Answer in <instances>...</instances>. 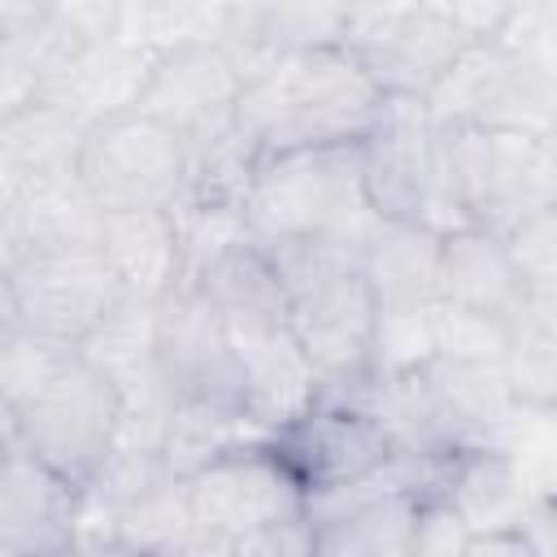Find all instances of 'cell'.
<instances>
[{
  "mask_svg": "<svg viewBox=\"0 0 557 557\" xmlns=\"http://www.w3.org/2000/svg\"><path fill=\"white\" fill-rule=\"evenodd\" d=\"M218 313L222 335L231 344L239 370L244 413L270 435L287 418H296L318 392L322 379L305 357L300 339L292 335L283 287L257 244V235L226 244L209 261L183 274Z\"/></svg>",
  "mask_w": 557,
  "mask_h": 557,
  "instance_id": "cell-1",
  "label": "cell"
},
{
  "mask_svg": "<svg viewBox=\"0 0 557 557\" xmlns=\"http://www.w3.org/2000/svg\"><path fill=\"white\" fill-rule=\"evenodd\" d=\"M196 553L313 557L309 492L265 435L239 440L187 474Z\"/></svg>",
  "mask_w": 557,
  "mask_h": 557,
  "instance_id": "cell-2",
  "label": "cell"
},
{
  "mask_svg": "<svg viewBox=\"0 0 557 557\" xmlns=\"http://www.w3.org/2000/svg\"><path fill=\"white\" fill-rule=\"evenodd\" d=\"M383 91L344 44L278 52L265 70L244 78L235 100V126L257 157L309 144L361 139L374 122Z\"/></svg>",
  "mask_w": 557,
  "mask_h": 557,
  "instance_id": "cell-3",
  "label": "cell"
},
{
  "mask_svg": "<svg viewBox=\"0 0 557 557\" xmlns=\"http://www.w3.org/2000/svg\"><path fill=\"white\" fill-rule=\"evenodd\" d=\"M257 244L283 287L292 335L300 339L318 379L326 387L366 379L379 305L361 274L357 244L322 235H287Z\"/></svg>",
  "mask_w": 557,
  "mask_h": 557,
  "instance_id": "cell-4",
  "label": "cell"
},
{
  "mask_svg": "<svg viewBox=\"0 0 557 557\" xmlns=\"http://www.w3.org/2000/svg\"><path fill=\"white\" fill-rule=\"evenodd\" d=\"M374 209L361 183L357 139L283 148L252 165L244 191V222L257 239L322 235L361 244L374 226Z\"/></svg>",
  "mask_w": 557,
  "mask_h": 557,
  "instance_id": "cell-5",
  "label": "cell"
},
{
  "mask_svg": "<svg viewBox=\"0 0 557 557\" xmlns=\"http://www.w3.org/2000/svg\"><path fill=\"white\" fill-rule=\"evenodd\" d=\"M357 157L379 218H409L440 235L470 226L448 183L444 126L418 96H383L374 122L357 139Z\"/></svg>",
  "mask_w": 557,
  "mask_h": 557,
  "instance_id": "cell-6",
  "label": "cell"
},
{
  "mask_svg": "<svg viewBox=\"0 0 557 557\" xmlns=\"http://www.w3.org/2000/svg\"><path fill=\"white\" fill-rule=\"evenodd\" d=\"M22 444L57 466L70 483H87L117 444L122 396L117 387L83 357L78 344H65L17 396Z\"/></svg>",
  "mask_w": 557,
  "mask_h": 557,
  "instance_id": "cell-7",
  "label": "cell"
},
{
  "mask_svg": "<svg viewBox=\"0 0 557 557\" xmlns=\"http://www.w3.org/2000/svg\"><path fill=\"white\" fill-rule=\"evenodd\" d=\"M444 161L470 226L505 235L513 222L557 205L553 135L509 126H444Z\"/></svg>",
  "mask_w": 557,
  "mask_h": 557,
  "instance_id": "cell-8",
  "label": "cell"
},
{
  "mask_svg": "<svg viewBox=\"0 0 557 557\" xmlns=\"http://www.w3.org/2000/svg\"><path fill=\"white\" fill-rule=\"evenodd\" d=\"M9 296L17 326L48 339L83 344L122 305L126 292L96 239H39L13 248Z\"/></svg>",
  "mask_w": 557,
  "mask_h": 557,
  "instance_id": "cell-9",
  "label": "cell"
},
{
  "mask_svg": "<svg viewBox=\"0 0 557 557\" xmlns=\"http://www.w3.org/2000/svg\"><path fill=\"white\" fill-rule=\"evenodd\" d=\"M440 126H509L557 135V74H544L496 39H470L422 96Z\"/></svg>",
  "mask_w": 557,
  "mask_h": 557,
  "instance_id": "cell-10",
  "label": "cell"
},
{
  "mask_svg": "<svg viewBox=\"0 0 557 557\" xmlns=\"http://www.w3.org/2000/svg\"><path fill=\"white\" fill-rule=\"evenodd\" d=\"M78 183L100 209H170L187 183V144L144 109H122L83 131Z\"/></svg>",
  "mask_w": 557,
  "mask_h": 557,
  "instance_id": "cell-11",
  "label": "cell"
},
{
  "mask_svg": "<svg viewBox=\"0 0 557 557\" xmlns=\"http://www.w3.org/2000/svg\"><path fill=\"white\" fill-rule=\"evenodd\" d=\"M265 440L309 496L348 487L392 457L379 418L348 387H322L296 418L274 426Z\"/></svg>",
  "mask_w": 557,
  "mask_h": 557,
  "instance_id": "cell-12",
  "label": "cell"
},
{
  "mask_svg": "<svg viewBox=\"0 0 557 557\" xmlns=\"http://www.w3.org/2000/svg\"><path fill=\"white\" fill-rule=\"evenodd\" d=\"M152 352H157V379H161L165 405L248 418L244 396H239V370H235L231 344L222 335V322H218L213 305L191 283H178L170 296L157 300Z\"/></svg>",
  "mask_w": 557,
  "mask_h": 557,
  "instance_id": "cell-13",
  "label": "cell"
},
{
  "mask_svg": "<svg viewBox=\"0 0 557 557\" xmlns=\"http://www.w3.org/2000/svg\"><path fill=\"white\" fill-rule=\"evenodd\" d=\"M244 74L226 44H183L152 57L135 109L165 122L183 144H200L235 122Z\"/></svg>",
  "mask_w": 557,
  "mask_h": 557,
  "instance_id": "cell-14",
  "label": "cell"
},
{
  "mask_svg": "<svg viewBox=\"0 0 557 557\" xmlns=\"http://www.w3.org/2000/svg\"><path fill=\"white\" fill-rule=\"evenodd\" d=\"M78 483L22 440L0 453V553H70Z\"/></svg>",
  "mask_w": 557,
  "mask_h": 557,
  "instance_id": "cell-15",
  "label": "cell"
},
{
  "mask_svg": "<svg viewBox=\"0 0 557 557\" xmlns=\"http://www.w3.org/2000/svg\"><path fill=\"white\" fill-rule=\"evenodd\" d=\"M461 44L470 39L431 4H413L400 17L344 39V48L361 61V70L383 96H418V100L435 87V78L448 70Z\"/></svg>",
  "mask_w": 557,
  "mask_h": 557,
  "instance_id": "cell-16",
  "label": "cell"
},
{
  "mask_svg": "<svg viewBox=\"0 0 557 557\" xmlns=\"http://www.w3.org/2000/svg\"><path fill=\"white\" fill-rule=\"evenodd\" d=\"M113 278L135 300H161L183 283V239L174 209H104L96 226Z\"/></svg>",
  "mask_w": 557,
  "mask_h": 557,
  "instance_id": "cell-17",
  "label": "cell"
},
{
  "mask_svg": "<svg viewBox=\"0 0 557 557\" xmlns=\"http://www.w3.org/2000/svg\"><path fill=\"white\" fill-rule=\"evenodd\" d=\"M379 309H426L440 300V231L409 218H374L357 244Z\"/></svg>",
  "mask_w": 557,
  "mask_h": 557,
  "instance_id": "cell-18",
  "label": "cell"
},
{
  "mask_svg": "<svg viewBox=\"0 0 557 557\" xmlns=\"http://www.w3.org/2000/svg\"><path fill=\"white\" fill-rule=\"evenodd\" d=\"M422 374L431 383V396L440 405L453 448H487V444L496 448L500 444L505 422L518 405L505 383L500 361L431 357V361H422Z\"/></svg>",
  "mask_w": 557,
  "mask_h": 557,
  "instance_id": "cell-19",
  "label": "cell"
},
{
  "mask_svg": "<svg viewBox=\"0 0 557 557\" xmlns=\"http://www.w3.org/2000/svg\"><path fill=\"white\" fill-rule=\"evenodd\" d=\"M152 52L126 44V39H104V44H87V48H70L61 52L52 78H48V96L61 109H70L78 122H100L109 113L135 109L139 87L148 78Z\"/></svg>",
  "mask_w": 557,
  "mask_h": 557,
  "instance_id": "cell-20",
  "label": "cell"
},
{
  "mask_svg": "<svg viewBox=\"0 0 557 557\" xmlns=\"http://www.w3.org/2000/svg\"><path fill=\"white\" fill-rule=\"evenodd\" d=\"M87 122H78L57 100H35L0 117V200L17 183L74 174Z\"/></svg>",
  "mask_w": 557,
  "mask_h": 557,
  "instance_id": "cell-21",
  "label": "cell"
},
{
  "mask_svg": "<svg viewBox=\"0 0 557 557\" xmlns=\"http://www.w3.org/2000/svg\"><path fill=\"white\" fill-rule=\"evenodd\" d=\"M518 296H522L518 270L496 231L457 226L440 235V300L483 313H509Z\"/></svg>",
  "mask_w": 557,
  "mask_h": 557,
  "instance_id": "cell-22",
  "label": "cell"
},
{
  "mask_svg": "<svg viewBox=\"0 0 557 557\" xmlns=\"http://www.w3.org/2000/svg\"><path fill=\"white\" fill-rule=\"evenodd\" d=\"M500 370L522 405H557V296H518L505 313Z\"/></svg>",
  "mask_w": 557,
  "mask_h": 557,
  "instance_id": "cell-23",
  "label": "cell"
},
{
  "mask_svg": "<svg viewBox=\"0 0 557 557\" xmlns=\"http://www.w3.org/2000/svg\"><path fill=\"white\" fill-rule=\"evenodd\" d=\"M231 0H126L117 39L165 52L183 44H222L231 30Z\"/></svg>",
  "mask_w": 557,
  "mask_h": 557,
  "instance_id": "cell-24",
  "label": "cell"
},
{
  "mask_svg": "<svg viewBox=\"0 0 557 557\" xmlns=\"http://www.w3.org/2000/svg\"><path fill=\"white\" fill-rule=\"evenodd\" d=\"M61 52H70V44L52 35L48 22L26 35H0V117L48 96V78Z\"/></svg>",
  "mask_w": 557,
  "mask_h": 557,
  "instance_id": "cell-25",
  "label": "cell"
},
{
  "mask_svg": "<svg viewBox=\"0 0 557 557\" xmlns=\"http://www.w3.org/2000/svg\"><path fill=\"white\" fill-rule=\"evenodd\" d=\"M426 318H431V348H435V357L500 361L505 313H483V309H466V305H453V300H435L426 309Z\"/></svg>",
  "mask_w": 557,
  "mask_h": 557,
  "instance_id": "cell-26",
  "label": "cell"
},
{
  "mask_svg": "<svg viewBox=\"0 0 557 557\" xmlns=\"http://www.w3.org/2000/svg\"><path fill=\"white\" fill-rule=\"evenodd\" d=\"M509 261L527 296H557V205L513 222L505 235Z\"/></svg>",
  "mask_w": 557,
  "mask_h": 557,
  "instance_id": "cell-27",
  "label": "cell"
},
{
  "mask_svg": "<svg viewBox=\"0 0 557 557\" xmlns=\"http://www.w3.org/2000/svg\"><path fill=\"white\" fill-rule=\"evenodd\" d=\"M122 4L126 0H57L52 13H48V30L61 35L70 48L117 39Z\"/></svg>",
  "mask_w": 557,
  "mask_h": 557,
  "instance_id": "cell-28",
  "label": "cell"
},
{
  "mask_svg": "<svg viewBox=\"0 0 557 557\" xmlns=\"http://www.w3.org/2000/svg\"><path fill=\"white\" fill-rule=\"evenodd\" d=\"M466 535H470V527L457 518L453 505H444L440 496H435V500H422V509H418V531H413V557H418V553H431V557H461Z\"/></svg>",
  "mask_w": 557,
  "mask_h": 557,
  "instance_id": "cell-29",
  "label": "cell"
},
{
  "mask_svg": "<svg viewBox=\"0 0 557 557\" xmlns=\"http://www.w3.org/2000/svg\"><path fill=\"white\" fill-rule=\"evenodd\" d=\"M422 4L444 13L466 39H492L513 9V0H422Z\"/></svg>",
  "mask_w": 557,
  "mask_h": 557,
  "instance_id": "cell-30",
  "label": "cell"
},
{
  "mask_svg": "<svg viewBox=\"0 0 557 557\" xmlns=\"http://www.w3.org/2000/svg\"><path fill=\"white\" fill-rule=\"evenodd\" d=\"M413 4H422V0H348V30H344V39H352V35L379 26V22H392V17L409 13Z\"/></svg>",
  "mask_w": 557,
  "mask_h": 557,
  "instance_id": "cell-31",
  "label": "cell"
},
{
  "mask_svg": "<svg viewBox=\"0 0 557 557\" xmlns=\"http://www.w3.org/2000/svg\"><path fill=\"white\" fill-rule=\"evenodd\" d=\"M57 0H0V35H26L48 22Z\"/></svg>",
  "mask_w": 557,
  "mask_h": 557,
  "instance_id": "cell-32",
  "label": "cell"
},
{
  "mask_svg": "<svg viewBox=\"0 0 557 557\" xmlns=\"http://www.w3.org/2000/svg\"><path fill=\"white\" fill-rule=\"evenodd\" d=\"M22 440V431H17V405H13V396L4 392V383H0V453L9 448V444H17Z\"/></svg>",
  "mask_w": 557,
  "mask_h": 557,
  "instance_id": "cell-33",
  "label": "cell"
},
{
  "mask_svg": "<svg viewBox=\"0 0 557 557\" xmlns=\"http://www.w3.org/2000/svg\"><path fill=\"white\" fill-rule=\"evenodd\" d=\"M0 239H4V200H0Z\"/></svg>",
  "mask_w": 557,
  "mask_h": 557,
  "instance_id": "cell-34",
  "label": "cell"
}]
</instances>
